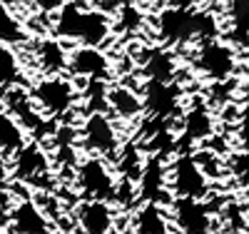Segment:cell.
<instances>
[{
  "mask_svg": "<svg viewBox=\"0 0 249 234\" xmlns=\"http://www.w3.org/2000/svg\"><path fill=\"white\" fill-rule=\"evenodd\" d=\"M157 37L164 45L204 42L222 37L219 15L210 8H162L157 13Z\"/></svg>",
  "mask_w": 249,
  "mask_h": 234,
  "instance_id": "6da1fadb",
  "label": "cell"
},
{
  "mask_svg": "<svg viewBox=\"0 0 249 234\" xmlns=\"http://www.w3.org/2000/svg\"><path fill=\"white\" fill-rule=\"evenodd\" d=\"M112 18L110 13L88 5L85 0H72L62 8L53 20V33L60 40H72L75 45L102 48L112 35Z\"/></svg>",
  "mask_w": 249,
  "mask_h": 234,
  "instance_id": "7a4b0ae2",
  "label": "cell"
},
{
  "mask_svg": "<svg viewBox=\"0 0 249 234\" xmlns=\"http://www.w3.org/2000/svg\"><path fill=\"white\" fill-rule=\"evenodd\" d=\"M75 182H77L80 195L85 199H105V202H115V192L120 184V180L110 169L107 160L95 157V155H88L77 162Z\"/></svg>",
  "mask_w": 249,
  "mask_h": 234,
  "instance_id": "3957f363",
  "label": "cell"
},
{
  "mask_svg": "<svg viewBox=\"0 0 249 234\" xmlns=\"http://www.w3.org/2000/svg\"><path fill=\"white\" fill-rule=\"evenodd\" d=\"M239 53L234 45H230L227 40H204L195 50V68L202 77L219 82V80H232L237 72Z\"/></svg>",
  "mask_w": 249,
  "mask_h": 234,
  "instance_id": "277c9868",
  "label": "cell"
},
{
  "mask_svg": "<svg viewBox=\"0 0 249 234\" xmlns=\"http://www.w3.org/2000/svg\"><path fill=\"white\" fill-rule=\"evenodd\" d=\"M167 184L172 197L207 199L210 195V177L202 172L192 152H177L172 164L167 167Z\"/></svg>",
  "mask_w": 249,
  "mask_h": 234,
  "instance_id": "5b68a950",
  "label": "cell"
},
{
  "mask_svg": "<svg viewBox=\"0 0 249 234\" xmlns=\"http://www.w3.org/2000/svg\"><path fill=\"white\" fill-rule=\"evenodd\" d=\"M30 97L43 115L62 117L75 105L77 88L72 80L62 77V75H45L30 88Z\"/></svg>",
  "mask_w": 249,
  "mask_h": 234,
  "instance_id": "8992f818",
  "label": "cell"
},
{
  "mask_svg": "<svg viewBox=\"0 0 249 234\" xmlns=\"http://www.w3.org/2000/svg\"><path fill=\"white\" fill-rule=\"evenodd\" d=\"M170 217L177 234H214L217 217L207 199L175 197L170 204Z\"/></svg>",
  "mask_w": 249,
  "mask_h": 234,
  "instance_id": "52a82bcc",
  "label": "cell"
},
{
  "mask_svg": "<svg viewBox=\"0 0 249 234\" xmlns=\"http://www.w3.org/2000/svg\"><path fill=\"white\" fill-rule=\"evenodd\" d=\"M80 142L88 150V155L115 160L120 152V135L107 112H90L80 127Z\"/></svg>",
  "mask_w": 249,
  "mask_h": 234,
  "instance_id": "ba28073f",
  "label": "cell"
},
{
  "mask_svg": "<svg viewBox=\"0 0 249 234\" xmlns=\"http://www.w3.org/2000/svg\"><path fill=\"white\" fill-rule=\"evenodd\" d=\"M142 102H144V112L157 120H170L179 112L182 105V88L175 82H155V80H144L142 85Z\"/></svg>",
  "mask_w": 249,
  "mask_h": 234,
  "instance_id": "9c48e42d",
  "label": "cell"
},
{
  "mask_svg": "<svg viewBox=\"0 0 249 234\" xmlns=\"http://www.w3.org/2000/svg\"><path fill=\"white\" fill-rule=\"evenodd\" d=\"M75 224L80 234H112L117 229V212L112 202L82 199L75 209Z\"/></svg>",
  "mask_w": 249,
  "mask_h": 234,
  "instance_id": "30bf717a",
  "label": "cell"
},
{
  "mask_svg": "<svg viewBox=\"0 0 249 234\" xmlns=\"http://www.w3.org/2000/svg\"><path fill=\"white\" fill-rule=\"evenodd\" d=\"M140 189V199L142 202H167L172 204V192H170V184H167V164H164L162 155H150L144 160V169H142V177L137 182Z\"/></svg>",
  "mask_w": 249,
  "mask_h": 234,
  "instance_id": "8fae6325",
  "label": "cell"
},
{
  "mask_svg": "<svg viewBox=\"0 0 249 234\" xmlns=\"http://www.w3.org/2000/svg\"><path fill=\"white\" fill-rule=\"evenodd\" d=\"M112 65L107 55L100 48H90V45H75L70 50V60H68V72L77 80H105L110 75Z\"/></svg>",
  "mask_w": 249,
  "mask_h": 234,
  "instance_id": "7c38bea8",
  "label": "cell"
},
{
  "mask_svg": "<svg viewBox=\"0 0 249 234\" xmlns=\"http://www.w3.org/2000/svg\"><path fill=\"white\" fill-rule=\"evenodd\" d=\"M53 219H48V215L37 207V202L20 199L8 217V234H53Z\"/></svg>",
  "mask_w": 249,
  "mask_h": 234,
  "instance_id": "4fadbf2b",
  "label": "cell"
},
{
  "mask_svg": "<svg viewBox=\"0 0 249 234\" xmlns=\"http://www.w3.org/2000/svg\"><path fill=\"white\" fill-rule=\"evenodd\" d=\"M222 13L224 40L237 50H249V0H227Z\"/></svg>",
  "mask_w": 249,
  "mask_h": 234,
  "instance_id": "5bb4252c",
  "label": "cell"
},
{
  "mask_svg": "<svg viewBox=\"0 0 249 234\" xmlns=\"http://www.w3.org/2000/svg\"><path fill=\"white\" fill-rule=\"evenodd\" d=\"M172 217L170 209H164L157 202H142L130 217L127 234H170Z\"/></svg>",
  "mask_w": 249,
  "mask_h": 234,
  "instance_id": "9a60e30c",
  "label": "cell"
},
{
  "mask_svg": "<svg viewBox=\"0 0 249 234\" xmlns=\"http://www.w3.org/2000/svg\"><path fill=\"white\" fill-rule=\"evenodd\" d=\"M48 169H50V160H48V155L43 150H40L37 142L25 144L23 150L15 155V160H13V175H15V180L28 182V184L30 182L37 184L43 177H48Z\"/></svg>",
  "mask_w": 249,
  "mask_h": 234,
  "instance_id": "2e32d148",
  "label": "cell"
},
{
  "mask_svg": "<svg viewBox=\"0 0 249 234\" xmlns=\"http://www.w3.org/2000/svg\"><path fill=\"white\" fill-rule=\"evenodd\" d=\"M179 127H182L179 140H190V144L192 142H202V140H210L214 135V115L197 97V102H192L190 110L182 115V125Z\"/></svg>",
  "mask_w": 249,
  "mask_h": 234,
  "instance_id": "e0dca14e",
  "label": "cell"
},
{
  "mask_svg": "<svg viewBox=\"0 0 249 234\" xmlns=\"http://www.w3.org/2000/svg\"><path fill=\"white\" fill-rule=\"evenodd\" d=\"M5 110L25 127V130H37L40 125H43V112H40L35 108V102L30 97V90L20 88V85H15V88H8L5 90Z\"/></svg>",
  "mask_w": 249,
  "mask_h": 234,
  "instance_id": "ac0fdd59",
  "label": "cell"
},
{
  "mask_svg": "<svg viewBox=\"0 0 249 234\" xmlns=\"http://www.w3.org/2000/svg\"><path fill=\"white\" fill-rule=\"evenodd\" d=\"M107 110L120 120H137L144 112V102H142V95L137 90H130L127 85H110Z\"/></svg>",
  "mask_w": 249,
  "mask_h": 234,
  "instance_id": "d6986e66",
  "label": "cell"
},
{
  "mask_svg": "<svg viewBox=\"0 0 249 234\" xmlns=\"http://www.w3.org/2000/svg\"><path fill=\"white\" fill-rule=\"evenodd\" d=\"M35 60L43 75H60L62 70H68L70 53L60 42V37H43L35 45Z\"/></svg>",
  "mask_w": 249,
  "mask_h": 234,
  "instance_id": "ffe728a7",
  "label": "cell"
},
{
  "mask_svg": "<svg viewBox=\"0 0 249 234\" xmlns=\"http://www.w3.org/2000/svg\"><path fill=\"white\" fill-rule=\"evenodd\" d=\"M25 147V127L8 110H0V157H15Z\"/></svg>",
  "mask_w": 249,
  "mask_h": 234,
  "instance_id": "44dd1931",
  "label": "cell"
},
{
  "mask_svg": "<svg viewBox=\"0 0 249 234\" xmlns=\"http://www.w3.org/2000/svg\"><path fill=\"white\" fill-rule=\"evenodd\" d=\"M144 77L155 82H175L177 60L170 50H152L144 60Z\"/></svg>",
  "mask_w": 249,
  "mask_h": 234,
  "instance_id": "7402d4cb",
  "label": "cell"
},
{
  "mask_svg": "<svg viewBox=\"0 0 249 234\" xmlns=\"http://www.w3.org/2000/svg\"><path fill=\"white\" fill-rule=\"evenodd\" d=\"M144 160H147V157H142L140 147H137L135 142H132V144H122L120 152H117V157H115V169H117L120 180L140 182L142 169H144Z\"/></svg>",
  "mask_w": 249,
  "mask_h": 234,
  "instance_id": "603a6c76",
  "label": "cell"
},
{
  "mask_svg": "<svg viewBox=\"0 0 249 234\" xmlns=\"http://www.w3.org/2000/svg\"><path fill=\"white\" fill-rule=\"evenodd\" d=\"M23 75L20 68V55L13 45H0V90L15 88Z\"/></svg>",
  "mask_w": 249,
  "mask_h": 234,
  "instance_id": "cb8c5ba5",
  "label": "cell"
},
{
  "mask_svg": "<svg viewBox=\"0 0 249 234\" xmlns=\"http://www.w3.org/2000/svg\"><path fill=\"white\" fill-rule=\"evenodd\" d=\"M25 40V28L23 23L10 13L5 3H0V45H15V42Z\"/></svg>",
  "mask_w": 249,
  "mask_h": 234,
  "instance_id": "d4e9b609",
  "label": "cell"
},
{
  "mask_svg": "<svg viewBox=\"0 0 249 234\" xmlns=\"http://www.w3.org/2000/svg\"><path fill=\"white\" fill-rule=\"evenodd\" d=\"M197 164L202 167V172L210 177V180H219L224 172H227V160H222L214 150H210V147H204V150L199 152H192Z\"/></svg>",
  "mask_w": 249,
  "mask_h": 234,
  "instance_id": "484cf974",
  "label": "cell"
},
{
  "mask_svg": "<svg viewBox=\"0 0 249 234\" xmlns=\"http://www.w3.org/2000/svg\"><path fill=\"white\" fill-rule=\"evenodd\" d=\"M227 172H230L242 187L249 189V150L234 152L230 160H227Z\"/></svg>",
  "mask_w": 249,
  "mask_h": 234,
  "instance_id": "4316f807",
  "label": "cell"
},
{
  "mask_svg": "<svg viewBox=\"0 0 249 234\" xmlns=\"http://www.w3.org/2000/svg\"><path fill=\"white\" fill-rule=\"evenodd\" d=\"M142 25V8L137 5V3H124L120 10H117V23H115V28L117 30H135V28H140Z\"/></svg>",
  "mask_w": 249,
  "mask_h": 234,
  "instance_id": "83f0119b",
  "label": "cell"
},
{
  "mask_svg": "<svg viewBox=\"0 0 249 234\" xmlns=\"http://www.w3.org/2000/svg\"><path fill=\"white\" fill-rule=\"evenodd\" d=\"M30 3L43 15H57L68 3H72V0H30Z\"/></svg>",
  "mask_w": 249,
  "mask_h": 234,
  "instance_id": "f1b7e54d",
  "label": "cell"
},
{
  "mask_svg": "<svg viewBox=\"0 0 249 234\" xmlns=\"http://www.w3.org/2000/svg\"><path fill=\"white\" fill-rule=\"evenodd\" d=\"M127 0H97V8L100 10H105V13H117Z\"/></svg>",
  "mask_w": 249,
  "mask_h": 234,
  "instance_id": "f546056e",
  "label": "cell"
},
{
  "mask_svg": "<svg viewBox=\"0 0 249 234\" xmlns=\"http://www.w3.org/2000/svg\"><path fill=\"white\" fill-rule=\"evenodd\" d=\"M132 3H137L140 8H147V10H155V8H164L170 3V0H132Z\"/></svg>",
  "mask_w": 249,
  "mask_h": 234,
  "instance_id": "4dcf8cb0",
  "label": "cell"
},
{
  "mask_svg": "<svg viewBox=\"0 0 249 234\" xmlns=\"http://www.w3.org/2000/svg\"><path fill=\"white\" fill-rule=\"evenodd\" d=\"M239 100H242V108L249 110V77L239 85Z\"/></svg>",
  "mask_w": 249,
  "mask_h": 234,
  "instance_id": "1f68e13d",
  "label": "cell"
},
{
  "mask_svg": "<svg viewBox=\"0 0 249 234\" xmlns=\"http://www.w3.org/2000/svg\"><path fill=\"white\" fill-rule=\"evenodd\" d=\"M239 130H242V137H249V110H242V117H239Z\"/></svg>",
  "mask_w": 249,
  "mask_h": 234,
  "instance_id": "d6a6232c",
  "label": "cell"
},
{
  "mask_svg": "<svg viewBox=\"0 0 249 234\" xmlns=\"http://www.w3.org/2000/svg\"><path fill=\"white\" fill-rule=\"evenodd\" d=\"M199 0H170V8H197Z\"/></svg>",
  "mask_w": 249,
  "mask_h": 234,
  "instance_id": "836d02e7",
  "label": "cell"
},
{
  "mask_svg": "<svg viewBox=\"0 0 249 234\" xmlns=\"http://www.w3.org/2000/svg\"><path fill=\"white\" fill-rule=\"evenodd\" d=\"M207 3H210V5H224L227 0H207Z\"/></svg>",
  "mask_w": 249,
  "mask_h": 234,
  "instance_id": "e575fe53",
  "label": "cell"
},
{
  "mask_svg": "<svg viewBox=\"0 0 249 234\" xmlns=\"http://www.w3.org/2000/svg\"><path fill=\"white\" fill-rule=\"evenodd\" d=\"M247 234H249V212H247Z\"/></svg>",
  "mask_w": 249,
  "mask_h": 234,
  "instance_id": "d590c367",
  "label": "cell"
}]
</instances>
